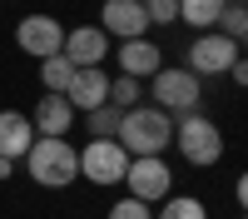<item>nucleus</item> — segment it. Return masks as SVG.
<instances>
[{
  "label": "nucleus",
  "instance_id": "nucleus-3",
  "mask_svg": "<svg viewBox=\"0 0 248 219\" xmlns=\"http://www.w3.org/2000/svg\"><path fill=\"white\" fill-rule=\"evenodd\" d=\"M174 145H179V154L189 159L194 169H209V165H218L223 159V135H218V125L209 115H179V125H174Z\"/></svg>",
  "mask_w": 248,
  "mask_h": 219
},
{
  "label": "nucleus",
  "instance_id": "nucleus-15",
  "mask_svg": "<svg viewBox=\"0 0 248 219\" xmlns=\"http://www.w3.org/2000/svg\"><path fill=\"white\" fill-rule=\"evenodd\" d=\"M223 5H229V0H179V20L189 30H214L218 25V15H223Z\"/></svg>",
  "mask_w": 248,
  "mask_h": 219
},
{
  "label": "nucleus",
  "instance_id": "nucleus-7",
  "mask_svg": "<svg viewBox=\"0 0 248 219\" xmlns=\"http://www.w3.org/2000/svg\"><path fill=\"white\" fill-rule=\"evenodd\" d=\"M243 55V45H233V40H223L218 30H203V35H194V45H189V75H229L233 70V60Z\"/></svg>",
  "mask_w": 248,
  "mask_h": 219
},
{
  "label": "nucleus",
  "instance_id": "nucleus-14",
  "mask_svg": "<svg viewBox=\"0 0 248 219\" xmlns=\"http://www.w3.org/2000/svg\"><path fill=\"white\" fill-rule=\"evenodd\" d=\"M30 125H35V135H55V139H65L70 125H75L70 100H65V95H40V105L30 110Z\"/></svg>",
  "mask_w": 248,
  "mask_h": 219
},
{
  "label": "nucleus",
  "instance_id": "nucleus-1",
  "mask_svg": "<svg viewBox=\"0 0 248 219\" xmlns=\"http://www.w3.org/2000/svg\"><path fill=\"white\" fill-rule=\"evenodd\" d=\"M114 145L129 154V159H144V154H164L174 145V119L154 110V105H134L119 115V130H114Z\"/></svg>",
  "mask_w": 248,
  "mask_h": 219
},
{
  "label": "nucleus",
  "instance_id": "nucleus-13",
  "mask_svg": "<svg viewBox=\"0 0 248 219\" xmlns=\"http://www.w3.org/2000/svg\"><path fill=\"white\" fill-rule=\"evenodd\" d=\"M30 145H35V125H30V115H20V110H0V159L20 165V159L30 154Z\"/></svg>",
  "mask_w": 248,
  "mask_h": 219
},
{
  "label": "nucleus",
  "instance_id": "nucleus-23",
  "mask_svg": "<svg viewBox=\"0 0 248 219\" xmlns=\"http://www.w3.org/2000/svg\"><path fill=\"white\" fill-rule=\"evenodd\" d=\"M229 80H233V85H248V65H243V55L233 60V70H229Z\"/></svg>",
  "mask_w": 248,
  "mask_h": 219
},
{
  "label": "nucleus",
  "instance_id": "nucleus-11",
  "mask_svg": "<svg viewBox=\"0 0 248 219\" xmlns=\"http://www.w3.org/2000/svg\"><path fill=\"white\" fill-rule=\"evenodd\" d=\"M109 55L119 60V75H129V80H154L164 70V50L149 35L144 40H119V50H109Z\"/></svg>",
  "mask_w": 248,
  "mask_h": 219
},
{
  "label": "nucleus",
  "instance_id": "nucleus-24",
  "mask_svg": "<svg viewBox=\"0 0 248 219\" xmlns=\"http://www.w3.org/2000/svg\"><path fill=\"white\" fill-rule=\"evenodd\" d=\"M15 174V165H10V159H0V179H10Z\"/></svg>",
  "mask_w": 248,
  "mask_h": 219
},
{
  "label": "nucleus",
  "instance_id": "nucleus-2",
  "mask_svg": "<svg viewBox=\"0 0 248 219\" xmlns=\"http://www.w3.org/2000/svg\"><path fill=\"white\" fill-rule=\"evenodd\" d=\"M25 165V174L35 179L40 189H70L79 179V150L70 145V139H55V135H35L30 154L20 159Z\"/></svg>",
  "mask_w": 248,
  "mask_h": 219
},
{
  "label": "nucleus",
  "instance_id": "nucleus-4",
  "mask_svg": "<svg viewBox=\"0 0 248 219\" xmlns=\"http://www.w3.org/2000/svg\"><path fill=\"white\" fill-rule=\"evenodd\" d=\"M199 100H203V85H199V75H189V70H174V65H164L154 80H149V105L154 110H164V115H194L199 110Z\"/></svg>",
  "mask_w": 248,
  "mask_h": 219
},
{
  "label": "nucleus",
  "instance_id": "nucleus-20",
  "mask_svg": "<svg viewBox=\"0 0 248 219\" xmlns=\"http://www.w3.org/2000/svg\"><path fill=\"white\" fill-rule=\"evenodd\" d=\"M119 115L124 110H114V105H99V110H90L85 119H90V139H114V130H119Z\"/></svg>",
  "mask_w": 248,
  "mask_h": 219
},
{
  "label": "nucleus",
  "instance_id": "nucleus-18",
  "mask_svg": "<svg viewBox=\"0 0 248 219\" xmlns=\"http://www.w3.org/2000/svg\"><path fill=\"white\" fill-rule=\"evenodd\" d=\"M223 40H233V45H243V30H248V10H243V0H229L218 15V25H214Z\"/></svg>",
  "mask_w": 248,
  "mask_h": 219
},
{
  "label": "nucleus",
  "instance_id": "nucleus-12",
  "mask_svg": "<svg viewBox=\"0 0 248 219\" xmlns=\"http://www.w3.org/2000/svg\"><path fill=\"white\" fill-rule=\"evenodd\" d=\"M65 100H70L75 115H90L99 105H109V75H105V65H99V70H75Z\"/></svg>",
  "mask_w": 248,
  "mask_h": 219
},
{
  "label": "nucleus",
  "instance_id": "nucleus-9",
  "mask_svg": "<svg viewBox=\"0 0 248 219\" xmlns=\"http://www.w3.org/2000/svg\"><path fill=\"white\" fill-rule=\"evenodd\" d=\"M15 45L25 55H35V60H50V55H60V45H65V30H60L55 15H25L15 25Z\"/></svg>",
  "mask_w": 248,
  "mask_h": 219
},
{
  "label": "nucleus",
  "instance_id": "nucleus-16",
  "mask_svg": "<svg viewBox=\"0 0 248 219\" xmlns=\"http://www.w3.org/2000/svg\"><path fill=\"white\" fill-rule=\"evenodd\" d=\"M70 80H75V65H70L65 55L40 60V85H45V95H65V90H70Z\"/></svg>",
  "mask_w": 248,
  "mask_h": 219
},
{
  "label": "nucleus",
  "instance_id": "nucleus-21",
  "mask_svg": "<svg viewBox=\"0 0 248 219\" xmlns=\"http://www.w3.org/2000/svg\"><path fill=\"white\" fill-rule=\"evenodd\" d=\"M144 15H149V25H174L179 20V0H139Z\"/></svg>",
  "mask_w": 248,
  "mask_h": 219
},
{
  "label": "nucleus",
  "instance_id": "nucleus-22",
  "mask_svg": "<svg viewBox=\"0 0 248 219\" xmlns=\"http://www.w3.org/2000/svg\"><path fill=\"white\" fill-rule=\"evenodd\" d=\"M105 219H154V209L124 194V199H114V204H109V214H105Z\"/></svg>",
  "mask_w": 248,
  "mask_h": 219
},
{
  "label": "nucleus",
  "instance_id": "nucleus-6",
  "mask_svg": "<svg viewBox=\"0 0 248 219\" xmlns=\"http://www.w3.org/2000/svg\"><path fill=\"white\" fill-rule=\"evenodd\" d=\"M124 169H129V154H124L114 139H90L79 150V179L109 189V185H124Z\"/></svg>",
  "mask_w": 248,
  "mask_h": 219
},
{
  "label": "nucleus",
  "instance_id": "nucleus-8",
  "mask_svg": "<svg viewBox=\"0 0 248 219\" xmlns=\"http://www.w3.org/2000/svg\"><path fill=\"white\" fill-rule=\"evenodd\" d=\"M60 55H65L75 70H99L109 60V35L99 30V25H75V30H65Z\"/></svg>",
  "mask_w": 248,
  "mask_h": 219
},
{
  "label": "nucleus",
  "instance_id": "nucleus-19",
  "mask_svg": "<svg viewBox=\"0 0 248 219\" xmlns=\"http://www.w3.org/2000/svg\"><path fill=\"white\" fill-rule=\"evenodd\" d=\"M109 105H114V110H134V105H144V80H129V75L109 80Z\"/></svg>",
  "mask_w": 248,
  "mask_h": 219
},
{
  "label": "nucleus",
  "instance_id": "nucleus-17",
  "mask_svg": "<svg viewBox=\"0 0 248 219\" xmlns=\"http://www.w3.org/2000/svg\"><path fill=\"white\" fill-rule=\"evenodd\" d=\"M154 219H209V209H203V199H194V194H169Z\"/></svg>",
  "mask_w": 248,
  "mask_h": 219
},
{
  "label": "nucleus",
  "instance_id": "nucleus-10",
  "mask_svg": "<svg viewBox=\"0 0 248 219\" xmlns=\"http://www.w3.org/2000/svg\"><path fill=\"white\" fill-rule=\"evenodd\" d=\"M99 30L109 40H144L149 35V15L139 0H105L99 5Z\"/></svg>",
  "mask_w": 248,
  "mask_h": 219
},
{
  "label": "nucleus",
  "instance_id": "nucleus-5",
  "mask_svg": "<svg viewBox=\"0 0 248 219\" xmlns=\"http://www.w3.org/2000/svg\"><path fill=\"white\" fill-rule=\"evenodd\" d=\"M124 189H129V199H139V204H164V199L174 194V169L164 154H144V159H129V169H124Z\"/></svg>",
  "mask_w": 248,
  "mask_h": 219
}]
</instances>
